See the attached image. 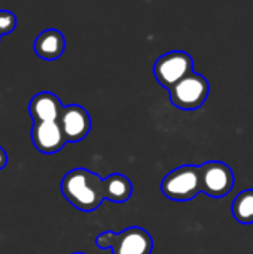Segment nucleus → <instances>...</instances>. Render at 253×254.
<instances>
[{"mask_svg":"<svg viewBox=\"0 0 253 254\" xmlns=\"http://www.w3.org/2000/svg\"><path fill=\"white\" fill-rule=\"evenodd\" d=\"M61 193L75 208L94 211L104 201L103 179L86 168L70 170L61 180Z\"/></svg>","mask_w":253,"mask_h":254,"instance_id":"nucleus-1","label":"nucleus"},{"mask_svg":"<svg viewBox=\"0 0 253 254\" xmlns=\"http://www.w3.org/2000/svg\"><path fill=\"white\" fill-rule=\"evenodd\" d=\"M161 192L171 201H192L201 193L200 167L182 165L170 171L161 183Z\"/></svg>","mask_w":253,"mask_h":254,"instance_id":"nucleus-2","label":"nucleus"},{"mask_svg":"<svg viewBox=\"0 0 253 254\" xmlns=\"http://www.w3.org/2000/svg\"><path fill=\"white\" fill-rule=\"evenodd\" d=\"M152 73L157 82L163 88L170 91L180 80H183L186 76L194 73V60L188 52L171 51L163 54L154 63Z\"/></svg>","mask_w":253,"mask_h":254,"instance_id":"nucleus-3","label":"nucleus"},{"mask_svg":"<svg viewBox=\"0 0 253 254\" xmlns=\"http://www.w3.org/2000/svg\"><path fill=\"white\" fill-rule=\"evenodd\" d=\"M209 94V80L194 71L170 89V101L174 107L191 112L198 110L206 103Z\"/></svg>","mask_w":253,"mask_h":254,"instance_id":"nucleus-4","label":"nucleus"},{"mask_svg":"<svg viewBox=\"0 0 253 254\" xmlns=\"http://www.w3.org/2000/svg\"><path fill=\"white\" fill-rule=\"evenodd\" d=\"M201 193L210 198H224L234 188V173L231 167L221 161H209L200 165Z\"/></svg>","mask_w":253,"mask_h":254,"instance_id":"nucleus-5","label":"nucleus"},{"mask_svg":"<svg viewBox=\"0 0 253 254\" xmlns=\"http://www.w3.org/2000/svg\"><path fill=\"white\" fill-rule=\"evenodd\" d=\"M60 127L67 143H78L84 140L91 131V116L79 104L64 106L60 116Z\"/></svg>","mask_w":253,"mask_h":254,"instance_id":"nucleus-6","label":"nucleus"},{"mask_svg":"<svg viewBox=\"0 0 253 254\" xmlns=\"http://www.w3.org/2000/svg\"><path fill=\"white\" fill-rule=\"evenodd\" d=\"M31 140H33L34 147L39 152L46 153V155L57 153L67 143L58 121H52V122H33Z\"/></svg>","mask_w":253,"mask_h":254,"instance_id":"nucleus-7","label":"nucleus"},{"mask_svg":"<svg viewBox=\"0 0 253 254\" xmlns=\"http://www.w3.org/2000/svg\"><path fill=\"white\" fill-rule=\"evenodd\" d=\"M154 249L152 237L148 231L131 226L116 234L112 253L113 254H151Z\"/></svg>","mask_w":253,"mask_h":254,"instance_id":"nucleus-8","label":"nucleus"},{"mask_svg":"<svg viewBox=\"0 0 253 254\" xmlns=\"http://www.w3.org/2000/svg\"><path fill=\"white\" fill-rule=\"evenodd\" d=\"M64 106L60 98L48 91L36 94L28 104V112L31 115L33 122H52L60 121L61 112Z\"/></svg>","mask_w":253,"mask_h":254,"instance_id":"nucleus-9","label":"nucleus"},{"mask_svg":"<svg viewBox=\"0 0 253 254\" xmlns=\"http://www.w3.org/2000/svg\"><path fill=\"white\" fill-rule=\"evenodd\" d=\"M66 49V39L61 31L55 28L43 30L34 40V52L46 61H54L63 55Z\"/></svg>","mask_w":253,"mask_h":254,"instance_id":"nucleus-10","label":"nucleus"},{"mask_svg":"<svg viewBox=\"0 0 253 254\" xmlns=\"http://www.w3.org/2000/svg\"><path fill=\"white\" fill-rule=\"evenodd\" d=\"M104 199H109L113 204H124L130 199L133 193V183L130 179L121 173H113L103 179Z\"/></svg>","mask_w":253,"mask_h":254,"instance_id":"nucleus-11","label":"nucleus"},{"mask_svg":"<svg viewBox=\"0 0 253 254\" xmlns=\"http://www.w3.org/2000/svg\"><path fill=\"white\" fill-rule=\"evenodd\" d=\"M233 217L242 225L253 223V189L242 190L231 205Z\"/></svg>","mask_w":253,"mask_h":254,"instance_id":"nucleus-12","label":"nucleus"},{"mask_svg":"<svg viewBox=\"0 0 253 254\" xmlns=\"http://www.w3.org/2000/svg\"><path fill=\"white\" fill-rule=\"evenodd\" d=\"M16 27V16L9 10H0V36L9 34Z\"/></svg>","mask_w":253,"mask_h":254,"instance_id":"nucleus-13","label":"nucleus"},{"mask_svg":"<svg viewBox=\"0 0 253 254\" xmlns=\"http://www.w3.org/2000/svg\"><path fill=\"white\" fill-rule=\"evenodd\" d=\"M115 237H116V234H115V232H112V231L101 232V234L95 238V244H97V247H100L101 250L112 249L113 241H115Z\"/></svg>","mask_w":253,"mask_h":254,"instance_id":"nucleus-14","label":"nucleus"},{"mask_svg":"<svg viewBox=\"0 0 253 254\" xmlns=\"http://www.w3.org/2000/svg\"><path fill=\"white\" fill-rule=\"evenodd\" d=\"M6 164H7V155H6L4 149L0 146V170H3L6 167Z\"/></svg>","mask_w":253,"mask_h":254,"instance_id":"nucleus-15","label":"nucleus"},{"mask_svg":"<svg viewBox=\"0 0 253 254\" xmlns=\"http://www.w3.org/2000/svg\"><path fill=\"white\" fill-rule=\"evenodd\" d=\"M72 254H85V253H72Z\"/></svg>","mask_w":253,"mask_h":254,"instance_id":"nucleus-16","label":"nucleus"},{"mask_svg":"<svg viewBox=\"0 0 253 254\" xmlns=\"http://www.w3.org/2000/svg\"><path fill=\"white\" fill-rule=\"evenodd\" d=\"M0 37H1V36H0Z\"/></svg>","mask_w":253,"mask_h":254,"instance_id":"nucleus-17","label":"nucleus"}]
</instances>
